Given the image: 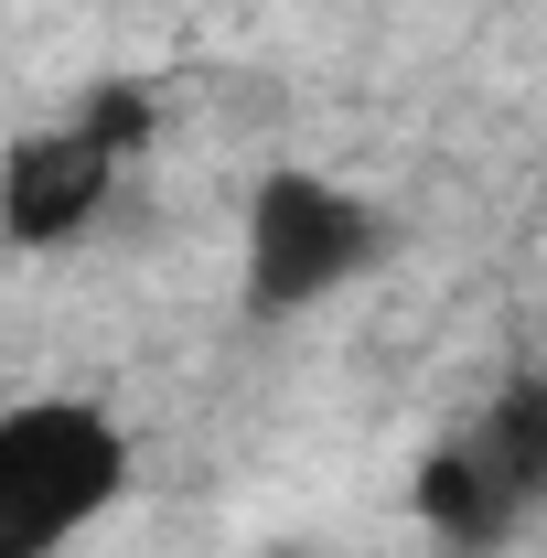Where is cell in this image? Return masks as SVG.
Masks as SVG:
<instances>
[{
	"instance_id": "cell-1",
	"label": "cell",
	"mask_w": 547,
	"mask_h": 558,
	"mask_svg": "<svg viewBox=\"0 0 547 558\" xmlns=\"http://www.w3.org/2000/svg\"><path fill=\"white\" fill-rule=\"evenodd\" d=\"M139 484L130 418L108 398H11L0 409V558H75Z\"/></svg>"
},
{
	"instance_id": "cell-4",
	"label": "cell",
	"mask_w": 547,
	"mask_h": 558,
	"mask_svg": "<svg viewBox=\"0 0 547 558\" xmlns=\"http://www.w3.org/2000/svg\"><path fill=\"white\" fill-rule=\"evenodd\" d=\"M451 440L473 451V473L494 484V505H505L515 526L547 505V376H505Z\"/></svg>"
},
{
	"instance_id": "cell-2",
	"label": "cell",
	"mask_w": 547,
	"mask_h": 558,
	"mask_svg": "<svg viewBox=\"0 0 547 558\" xmlns=\"http://www.w3.org/2000/svg\"><path fill=\"white\" fill-rule=\"evenodd\" d=\"M387 258H398V215L365 183L312 172V161H279V172L247 183V215H236V301H247V323H301V312L343 301L354 279H376Z\"/></svg>"
},
{
	"instance_id": "cell-5",
	"label": "cell",
	"mask_w": 547,
	"mask_h": 558,
	"mask_svg": "<svg viewBox=\"0 0 547 558\" xmlns=\"http://www.w3.org/2000/svg\"><path fill=\"white\" fill-rule=\"evenodd\" d=\"M409 515L440 537V548H505V537H515V515L494 505V484L473 473V451H462V440H429V451H418Z\"/></svg>"
},
{
	"instance_id": "cell-3",
	"label": "cell",
	"mask_w": 547,
	"mask_h": 558,
	"mask_svg": "<svg viewBox=\"0 0 547 558\" xmlns=\"http://www.w3.org/2000/svg\"><path fill=\"white\" fill-rule=\"evenodd\" d=\"M139 140H150V108H139L130 86H108V97H86L65 119L22 130L0 150V247H11V258L75 247L97 215L119 205V172H130Z\"/></svg>"
}]
</instances>
